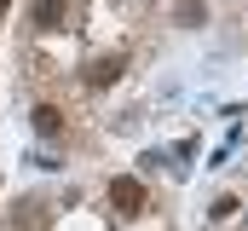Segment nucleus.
<instances>
[{
  "label": "nucleus",
  "instance_id": "obj_1",
  "mask_svg": "<svg viewBox=\"0 0 248 231\" xmlns=\"http://www.w3.org/2000/svg\"><path fill=\"white\" fill-rule=\"evenodd\" d=\"M110 202H116V214H144V185H139V173H116L110 179Z\"/></svg>",
  "mask_w": 248,
  "mask_h": 231
},
{
  "label": "nucleus",
  "instance_id": "obj_2",
  "mask_svg": "<svg viewBox=\"0 0 248 231\" xmlns=\"http://www.w3.org/2000/svg\"><path fill=\"white\" fill-rule=\"evenodd\" d=\"M122 69H127V58H98V64H87V87H110V81H122Z\"/></svg>",
  "mask_w": 248,
  "mask_h": 231
},
{
  "label": "nucleus",
  "instance_id": "obj_3",
  "mask_svg": "<svg viewBox=\"0 0 248 231\" xmlns=\"http://www.w3.org/2000/svg\"><path fill=\"white\" fill-rule=\"evenodd\" d=\"M35 23L41 29H63V0H35Z\"/></svg>",
  "mask_w": 248,
  "mask_h": 231
},
{
  "label": "nucleus",
  "instance_id": "obj_4",
  "mask_svg": "<svg viewBox=\"0 0 248 231\" xmlns=\"http://www.w3.org/2000/svg\"><path fill=\"white\" fill-rule=\"evenodd\" d=\"M35 127H41V133H63V116L52 110V104H41V110H35Z\"/></svg>",
  "mask_w": 248,
  "mask_h": 231
},
{
  "label": "nucleus",
  "instance_id": "obj_5",
  "mask_svg": "<svg viewBox=\"0 0 248 231\" xmlns=\"http://www.w3.org/2000/svg\"><path fill=\"white\" fill-rule=\"evenodd\" d=\"M202 17H208V12H202V0H179V23H190V29H196Z\"/></svg>",
  "mask_w": 248,
  "mask_h": 231
},
{
  "label": "nucleus",
  "instance_id": "obj_6",
  "mask_svg": "<svg viewBox=\"0 0 248 231\" xmlns=\"http://www.w3.org/2000/svg\"><path fill=\"white\" fill-rule=\"evenodd\" d=\"M6 6H12V0H0V12H6Z\"/></svg>",
  "mask_w": 248,
  "mask_h": 231
}]
</instances>
